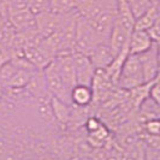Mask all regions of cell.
Returning a JSON list of instances; mask_svg holds the SVG:
<instances>
[{
  "mask_svg": "<svg viewBox=\"0 0 160 160\" xmlns=\"http://www.w3.org/2000/svg\"><path fill=\"white\" fill-rule=\"evenodd\" d=\"M28 6L34 15H39L51 10V0H28Z\"/></svg>",
  "mask_w": 160,
  "mask_h": 160,
  "instance_id": "ffe728a7",
  "label": "cell"
},
{
  "mask_svg": "<svg viewBox=\"0 0 160 160\" xmlns=\"http://www.w3.org/2000/svg\"><path fill=\"white\" fill-rule=\"evenodd\" d=\"M116 22L124 27L128 32H132L135 30V23L136 18L132 15L131 10L129 8L127 0H119L118 1V8H117V19Z\"/></svg>",
  "mask_w": 160,
  "mask_h": 160,
  "instance_id": "9a60e30c",
  "label": "cell"
},
{
  "mask_svg": "<svg viewBox=\"0 0 160 160\" xmlns=\"http://www.w3.org/2000/svg\"><path fill=\"white\" fill-rule=\"evenodd\" d=\"M149 99L160 107V78H157L152 83L151 92H149Z\"/></svg>",
  "mask_w": 160,
  "mask_h": 160,
  "instance_id": "603a6c76",
  "label": "cell"
},
{
  "mask_svg": "<svg viewBox=\"0 0 160 160\" xmlns=\"http://www.w3.org/2000/svg\"><path fill=\"white\" fill-rule=\"evenodd\" d=\"M142 129L149 136H160V118H152L143 122Z\"/></svg>",
  "mask_w": 160,
  "mask_h": 160,
  "instance_id": "44dd1931",
  "label": "cell"
},
{
  "mask_svg": "<svg viewBox=\"0 0 160 160\" xmlns=\"http://www.w3.org/2000/svg\"><path fill=\"white\" fill-rule=\"evenodd\" d=\"M157 48H158V59H159V66H160V41L157 42ZM160 72V70H159Z\"/></svg>",
  "mask_w": 160,
  "mask_h": 160,
  "instance_id": "484cf974",
  "label": "cell"
},
{
  "mask_svg": "<svg viewBox=\"0 0 160 160\" xmlns=\"http://www.w3.org/2000/svg\"><path fill=\"white\" fill-rule=\"evenodd\" d=\"M149 1H152L153 4H157V2H158V1H159V0H149Z\"/></svg>",
  "mask_w": 160,
  "mask_h": 160,
  "instance_id": "f1b7e54d",
  "label": "cell"
},
{
  "mask_svg": "<svg viewBox=\"0 0 160 160\" xmlns=\"http://www.w3.org/2000/svg\"><path fill=\"white\" fill-rule=\"evenodd\" d=\"M95 1L98 5H100L102 8L106 10H112V11H117L118 8V1L119 0H93Z\"/></svg>",
  "mask_w": 160,
  "mask_h": 160,
  "instance_id": "cb8c5ba5",
  "label": "cell"
},
{
  "mask_svg": "<svg viewBox=\"0 0 160 160\" xmlns=\"http://www.w3.org/2000/svg\"><path fill=\"white\" fill-rule=\"evenodd\" d=\"M148 34L151 35V38L153 39L154 42H159L160 41V22L159 21L148 30Z\"/></svg>",
  "mask_w": 160,
  "mask_h": 160,
  "instance_id": "d4e9b609",
  "label": "cell"
},
{
  "mask_svg": "<svg viewBox=\"0 0 160 160\" xmlns=\"http://www.w3.org/2000/svg\"><path fill=\"white\" fill-rule=\"evenodd\" d=\"M90 59L95 69H106L114 59V54L112 53L108 43H99L94 52L90 54Z\"/></svg>",
  "mask_w": 160,
  "mask_h": 160,
  "instance_id": "5bb4252c",
  "label": "cell"
},
{
  "mask_svg": "<svg viewBox=\"0 0 160 160\" xmlns=\"http://www.w3.org/2000/svg\"><path fill=\"white\" fill-rule=\"evenodd\" d=\"M116 19H117V11L104 10L94 19L88 22L101 43L108 42L110 35H111L113 27L116 24Z\"/></svg>",
  "mask_w": 160,
  "mask_h": 160,
  "instance_id": "277c9868",
  "label": "cell"
},
{
  "mask_svg": "<svg viewBox=\"0 0 160 160\" xmlns=\"http://www.w3.org/2000/svg\"><path fill=\"white\" fill-rule=\"evenodd\" d=\"M143 83H146V81H144L143 70H142V65L138 59V56L129 54L120 72L118 88L122 90H130Z\"/></svg>",
  "mask_w": 160,
  "mask_h": 160,
  "instance_id": "6da1fadb",
  "label": "cell"
},
{
  "mask_svg": "<svg viewBox=\"0 0 160 160\" xmlns=\"http://www.w3.org/2000/svg\"><path fill=\"white\" fill-rule=\"evenodd\" d=\"M76 10V4L73 0H51V10L59 15L69 13Z\"/></svg>",
  "mask_w": 160,
  "mask_h": 160,
  "instance_id": "d6986e66",
  "label": "cell"
},
{
  "mask_svg": "<svg viewBox=\"0 0 160 160\" xmlns=\"http://www.w3.org/2000/svg\"><path fill=\"white\" fill-rule=\"evenodd\" d=\"M73 1H75V4H77V2H78V1H81V0H73Z\"/></svg>",
  "mask_w": 160,
  "mask_h": 160,
  "instance_id": "f546056e",
  "label": "cell"
},
{
  "mask_svg": "<svg viewBox=\"0 0 160 160\" xmlns=\"http://www.w3.org/2000/svg\"><path fill=\"white\" fill-rule=\"evenodd\" d=\"M72 57H73V63H75L77 84L92 87V82L94 78L96 69L90 59V57L78 53V52H73Z\"/></svg>",
  "mask_w": 160,
  "mask_h": 160,
  "instance_id": "5b68a950",
  "label": "cell"
},
{
  "mask_svg": "<svg viewBox=\"0 0 160 160\" xmlns=\"http://www.w3.org/2000/svg\"><path fill=\"white\" fill-rule=\"evenodd\" d=\"M155 42L153 41L148 32L144 30H134L131 32L130 41H129V53L130 54H142L148 51Z\"/></svg>",
  "mask_w": 160,
  "mask_h": 160,
  "instance_id": "8fae6325",
  "label": "cell"
},
{
  "mask_svg": "<svg viewBox=\"0 0 160 160\" xmlns=\"http://www.w3.org/2000/svg\"><path fill=\"white\" fill-rule=\"evenodd\" d=\"M130 36H131V32H128L124 27H122L120 24L116 22L112 29V32L110 35L108 42H107L110 48H111V51H112V53L114 54V57L117 56L118 53H120L124 48L129 47Z\"/></svg>",
  "mask_w": 160,
  "mask_h": 160,
  "instance_id": "30bf717a",
  "label": "cell"
},
{
  "mask_svg": "<svg viewBox=\"0 0 160 160\" xmlns=\"http://www.w3.org/2000/svg\"><path fill=\"white\" fill-rule=\"evenodd\" d=\"M159 21V15L155 4L149 8L146 13H143L141 17H138L135 23V30H144L148 32L154 24Z\"/></svg>",
  "mask_w": 160,
  "mask_h": 160,
  "instance_id": "e0dca14e",
  "label": "cell"
},
{
  "mask_svg": "<svg viewBox=\"0 0 160 160\" xmlns=\"http://www.w3.org/2000/svg\"><path fill=\"white\" fill-rule=\"evenodd\" d=\"M127 2L136 19L142 16L143 13H146L154 5L149 0H127Z\"/></svg>",
  "mask_w": 160,
  "mask_h": 160,
  "instance_id": "ac0fdd59",
  "label": "cell"
},
{
  "mask_svg": "<svg viewBox=\"0 0 160 160\" xmlns=\"http://www.w3.org/2000/svg\"><path fill=\"white\" fill-rule=\"evenodd\" d=\"M138 59H140L141 65H142L146 83L147 82H153V81L157 80L160 70L157 42L148 51H146L142 54H138Z\"/></svg>",
  "mask_w": 160,
  "mask_h": 160,
  "instance_id": "52a82bcc",
  "label": "cell"
},
{
  "mask_svg": "<svg viewBox=\"0 0 160 160\" xmlns=\"http://www.w3.org/2000/svg\"><path fill=\"white\" fill-rule=\"evenodd\" d=\"M42 75H43V81H45L48 93L52 96H56L68 104H71L70 102V92L71 90L66 87L65 82L62 78L60 72L56 64V60L49 63L42 70Z\"/></svg>",
  "mask_w": 160,
  "mask_h": 160,
  "instance_id": "7a4b0ae2",
  "label": "cell"
},
{
  "mask_svg": "<svg viewBox=\"0 0 160 160\" xmlns=\"http://www.w3.org/2000/svg\"><path fill=\"white\" fill-rule=\"evenodd\" d=\"M75 160H92L89 157H82V158H76Z\"/></svg>",
  "mask_w": 160,
  "mask_h": 160,
  "instance_id": "4316f807",
  "label": "cell"
},
{
  "mask_svg": "<svg viewBox=\"0 0 160 160\" xmlns=\"http://www.w3.org/2000/svg\"><path fill=\"white\" fill-rule=\"evenodd\" d=\"M36 70H27V69H18L17 72L12 76V78L8 81V84L5 86L6 88L12 90H21L27 88L29 82L32 80V75Z\"/></svg>",
  "mask_w": 160,
  "mask_h": 160,
  "instance_id": "2e32d148",
  "label": "cell"
},
{
  "mask_svg": "<svg viewBox=\"0 0 160 160\" xmlns=\"http://www.w3.org/2000/svg\"><path fill=\"white\" fill-rule=\"evenodd\" d=\"M2 89H4V87H2L1 83H0V99H1V95H2Z\"/></svg>",
  "mask_w": 160,
  "mask_h": 160,
  "instance_id": "83f0119b",
  "label": "cell"
},
{
  "mask_svg": "<svg viewBox=\"0 0 160 160\" xmlns=\"http://www.w3.org/2000/svg\"><path fill=\"white\" fill-rule=\"evenodd\" d=\"M56 64L58 70L60 72V76L65 82L66 87L71 90L76 84V70H75V63L72 53H62L56 57Z\"/></svg>",
  "mask_w": 160,
  "mask_h": 160,
  "instance_id": "9c48e42d",
  "label": "cell"
},
{
  "mask_svg": "<svg viewBox=\"0 0 160 160\" xmlns=\"http://www.w3.org/2000/svg\"><path fill=\"white\" fill-rule=\"evenodd\" d=\"M36 16V29L42 38H49L56 34L63 22V16L53 11H46Z\"/></svg>",
  "mask_w": 160,
  "mask_h": 160,
  "instance_id": "8992f818",
  "label": "cell"
},
{
  "mask_svg": "<svg viewBox=\"0 0 160 160\" xmlns=\"http://www.w3.org/2000/svg\"><path fill=\"white\" fill-rule=\"evenodd\" d=\"M105 123L100 118H98L95 116H89L88 118L84 122V130H86V134H90V132H94L98 129H100Z\"/></svg>",
  "mask_w": 160,
  "mask_h": 160,
  "instance_id": "7402d4cb",
  "label": "cell"
},
{
  "mask_svg": "<svg viewBox=\"0 0 160 160\" xmlns=\"http://www.w3.org/2000/svg\"><path fill=\"white\" fill-rule=\"evenodd\" d=\"M70 102L77 107H89L94 102V92L92 87L76 84L70 92Z\"/></svg>",
  "mask_w": 160,
  "mask_h": 160,
  "instance_id": "7c38bea8",
  "label": "cell"
},
{
  "mask_svg": "<svg viewBox=\"0 0 160 160\" xmlns=\"http://www.w3.org/2000/svg\"><path fill=\"white\" fill-rule=\"evenodd\" d=\"M51 112L56 120L62 125H69L71 120L72 106L56 96L51 98Z\"/></svg>",
  "mask_w": 160,
  "mask_h": 160,
  "instance_id": "4fadbf2b",
  "label": "cell"
},
{
  "mask_svg": "<svg viewBox=\"0 0 160 160\" xmlns=\"http://www.w3.org/2000/svg\"><path fill=\"white\" fill-rule=\"evenodd\" d=\"M11 25L18 32H36V16L29 8H24L19 11L8 12Z\"/></svg>",
  "mask_w": 160,
  "mask_h": 160,
  "instance_id": "ba28073f",
  "label": "cell"
},
{
  "mask_svg": "<svg viewBox=\"0 0 160 160\" xmlns=\"http://www.w3.org/2000/svg\"><path fill=\"white\" fill-rule=\"evenodd\" d=\"M101 43L90 24L78 15L76 25V36H75V52L89 56L94 52L96 46Z\"/></svg>",
  "mask_w": 160,
  "mask_h": 160,
  "instance_id": "3957f363",
  "label": "cell"
}]
</instances>
